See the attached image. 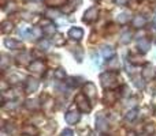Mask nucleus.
<instances>
[{
  "label": "nucleus",
  "instance_id": "33",
  "mask_svg": "<svg viewBox=\"0 0 156 136\" xmlns=\"http://www.w3.org/2000/svg\"><path fill=\"white\" fill-rule=\"evenodd\" d=\"M118 21L121 22V23H126V22L129 21V18H127V14H121V15L118 16Z\"/></svg>",
  "mask_w": 156,
  "mask_h": 136
},
{
  "label": "nucleus",
  "instance_id": "26",
  "mask_svg": "<svg viewBox=\"0 0 156 136\" xmlns=\"http://www.w3.org/2000/svg\"><path fill=\"white\" fill-rule=\"evenodd\" d=\"M67 0H45V4L49 7H58V5H63Z\"/></svg>",
  "mask_w": 156,
  "mask_h": 136
},
{
  "label": "nucleus",
  "instance_id": "18",
  "mask_svg": "<svg viewBox=\"0 0 156 136\" xmlns=\"http://www.w3.org/2000/svg\"><path fill=\"white\" fill-rule=\"evenodd\" d=\"M52 42L55 44V46H63L66 44V38L63 37L62 34H59V33H58V34L54 35V40H52Z\"/></svg>",
  "mask_w": 156,
  "mask_h": 136
},
{
  "label": "nucleus",
  "instance_id": "38",
  "mask_svg": "<svg viewBox=\"0 0 156 136\" xmlns=\"http://www.w3.org/2000/svg\"><path fill=\"white\" fill-rule=\"evenodd\" d=\"M7 132H8V134L14 132V127H12V124H11V127H7Z\"/></svg>",
  "mask_w": 156,
  "mask_h": 136
},
{
  "label": "nucleus",
  "instance_id": "3",
  "mask_svg": "<svg viewBox=\"0 0 156 136\" xmlns=\"http://www.w3.org/2000/svg\"><path fill=\"white\" fill-rule=\"evenodd\" d=\"M65 118H66V123L73 125V124H77L78 121H80L81 116H80V112H77V110H69V112L66 113Z\"/></svg>",
  "mask_w": 156,
  "mask_h": 136
},
{
  "label": "nucleus",
  "instance_id": "28",
  "mask_svg": "<svg viewBox=\"0 0 156 136\" xmlns=\"http://www.w3.org/2000/svg\"><path fill=\"white\" fill-rule=\"evenodd\" d=\"M125 118H126L127 121H134L136 118H137V110L133 109V110H130V112H127V114Z\"/></svg>",
  "mask_w": 156,
  "mask_h": 136
},
{
  "label": "nucleus",
  "instance_id": "20",
  "mask_svg": "<svg viewBox=\"0 0 156 136\" xmlns=\"http://www.w3.org/2000/svg\"><path fill=\"white\" fill-rule=\"evenodd\" d=\"M43 30H44V35H52V37H54V35L56 34V27H55L52 23H49L48 26H45Z\"/></svg>",
  "mask_w": 156,
  "mask_h": 136
},
{
  "label": "nucleus",
  "instance_id": "36",
  "mask_svg": "<svg viewBox=\"0 0 156 136\" xmlns=\"http://www.w3.org/2000/svg\"><path fill=\"white\" fill-rule=\"evenodd\" d=\"M70 85H71V86H78L80 83H78V80L76 82V78H71V79H70Z\"/></svg>",
  "mask_w": 156,
  "mask_h": 136
},
{
  "label": "nucleus",
  "instance_id": "7",
  "mask_svg": "<svg viewBox=\"0 0 156 136\" xmlns=\"http://www.w3.org/2000/svg\"><path fill=\"white\" fill-rule=\"evenodd\" d=\"M83 94H85L88 98L94 99L96 98V86H94L93 83L88 82L85 86H83Z\"/></svg>",
  "mask_w": 156,
  "mask_h": 136
},
{
  "label": "nucleus",
  "instance_id": "29",
  "mask_svg": "<svg viewBox=\"0 0 156 136\" xmlns=\"http://www.w3.org/2000/svg\"><path fill=\"white\" fill-rule=\"evenodd\" d=\"M37 48L38 49H41V51H48V48H49V42L47 40H41L40 42L37 44Z\"/></svg>",
  "mask_w": 156,
  "mask_h": 136
},
{
  "label": "nucleus",
  "instance_id": "19",
  "mask_svg": "<svg viewBox=\"0 0 156 136\" xmlns=\"http://www.w3.org/2000/svg\"><path fill=\"white\" fill-rule=\"evenodd\" d=\"M12 23H11L10 21H4L2 22V32L4 33V34H8V33L12 32Z\"/></svg>",
  "mask_w": 156,
  "mask_h": 136
},
{
  "label": "nucleus",
  "instance_id": "8",
  "mask_svg": "<svg viewBox=\"0 0 156 136\" xmlns=\"http://www.w3.org/2000/svg\"><path fill=\"white\" fill-rule=\"evenodd\" d=\"M69 37H70L71 40H74V41L82 40V37H83V30L81 29V27H71V29L69 30Z\"/></svg>",
  "mask_w": 156,
  "mask_h": 136
},
{
  "label": "nucleus",
  "instance_id": "12",
  "mask_svg": "<svg viewBox=\"0 0 156 136\" xmlns=\"http://www.w3.org/2000/svg\"><path fill=\"white\" fill-rule=\"evenodd\" d=\"M115 101H116V94L111 90L105 91L104 97H103V102H104L105 105H112V104H115Z\"/></svg>",
  "mask_w": 156,
  "mask_h": 136
},
{
  "label": "nucleus",
  "instance_id": "23",
  "mask_svg": "<svg viewBox=\"0 0 156 136\" xmlns=\"http://www.w3.org/2000/svg\"><path fill=\"white\" fill-rule=\"evenodd\" d=\"M25 106L27 108V109H30V110H36L38 108V101L37 99H34V98H30V99H27L26 101V104H25Z\"/></svg>",
  "mask_w": 156,
  "mask_h": 136
},
{
  "label": "nucleus",
  "instance_id": "11",
  "mask_svg": "<svg viewBox=\"0 0 156 136\" xmlns=\"http://www.w3.org/2000/svg\"><path fill=\"white\" fill-rule=\"evenodd\" d=\"M4 45L7 46L8 49H21V48H23V44H22L21 41L12 40V38H5Z\"/></svg>",
  "mask_w": 156,
  "mask_h": 136
},
{
  "label": "nucleus",
  "instance_id": "2",
  "mask_svg": "<svg viewBox=\"0 0 156 136\" xmlns=\"http://www.w3.org/2000/svg\"><path fill=\"white\" fill-rule=\"evenodd\" d=\"M76 105L77 108L80 109V112L82 113H89L92 110V106L89 104V99L86 98L85 94H78L76 97Z\"/></svg>",
  "mask_w": 156,
  "mask_h": 136
},
{
  "label": "nucleus",
  "instance_id": "10",
  "mask_svg": "<svg viewBox=\"0 0 156 136\" xmlns=\"http://www.w3.org/2000/svg\"><path fill=\"white\" fill-rule=\"evenodd\" d=\"M137 46L141 53H147V52L151 49V41H149L148 38H141V40H138Z\"/></svg>",
  "mask_w": 156,
  "mask_h": 136
},
{
  "label": "nucleus",
  "instance_id": "17",
  "mask_svg": "<svg viewBox=\"0 0 156 136\" xmlns=\"http://www.w3.org/2000/svg\"><path fill=\"white\" fill-rule=\"evenodd\" d=\"M108 67H110L111 71H118L121 68V63H119V59L116 56H114L112 59L108 61Z\"/></svg>",
  "mask_w": 156,
  "mask_h": 136
},
{
  "label": "nucleus",
  "instance_id": "34",
  "mask_svg": "<svg viewBox=\"0 0 156 136\" xmlns=\"http://www.w3.org/2000/svg\"><path fill=\"white\" fill-rule=\"evenodd\" d=\"M2 69H5L7 68V64H8V60H7V56H4V55H3L2 56Z\"/></svg>",
  "mask_w": 156,
  "mask_h": 136
},
{
  "label": "nucleus",
  "instance_id": "25",
  "mask_svg": "<svg viewBox=\"0 0 156 136\" xmlns=\"http://www.w3.org/2000/svg\"><path fill=\"white\" fill-rule=\"evenodd\" d=\"M54 76H55V79H58V80H66V71L65 69H62V68H59V69H56V71L54 72Z\"/></svg>",
  "mask_w": 156,
  "mask_h": 136
},
{
  "label": "nucleus",
  "instance_id": "39",
  "mask_svg": "<svg viewBox=\"0 0 156 136\" xmlns=\"http://www.w3.org/2000/svg\"><path fill=\"white\" fill-rule=\"evenodd\" d=\"M90 136H101V135H100L99 132H92V134H90Z\"/></svg>",
  "mask_w": 156,
  "mask_h": 136
},
{
  "label": "nucleus",
  "instance_id": "14",
  "mask_svg": "<svg viewBox=\"0 0 156 136\" xmlns=\"http://www.w3.org/2000/svg\"><path fill=\"white\" fill-rule=\"evenodd\" d=\"M96 124H97V129H99V131L105 132V131H107V129H108V123H107V118H104V117H103V116H100V117H97Z\"/></svg>",
  "mask_w": 156,
  "mask_h": 136
},
{
  "label": "nucleus",
  "instance_id": "13",
  "mask_svg": "<svg viewBox=\"0 0 156 136\" xmlns=\"http://www.w3.org/2000/svg\"><path fill=\"white\" fill-rule=\"evenodd\" d=\"M145 23H147V19H145V16H143V15H137L132 19V26L136 27V29H141Z\"/></svg>",
  "mask_w": 156,
  "mask_h": 136
},
{
  "label": "nucleus",
  "instance_id": "41",
  "mask_svg": "<svg viewBox=\"0 0 156 136\" xmlns=\"http://www.w3.org/2000/svg\"><path fill=\"white\" fill-rule=\"evenodd\" d=\"M25 136H30V135H25Z\"/></svg>",
  "mask_w": 156,
  "mask_h": 136
},
{
  "label": "nucleus",
  "instance_id": "1",
  "mask_svg": "<svg viewBox=\"0 0 156 136\" xmlns=\"http://www.w3.org/2000/svg\"><path fill=\"white\" fill-rule=\"evenodd\" d=\"M116 74L115 71H108V72H103L100 75V82H101V86L105 88L108 87H114L116 85Z\"/></svg>",
  "mask_w": 156,
  "mask_h": 136
},
{
  "label": "nucleus",
  "instance_id": "31",
  "mask_svg": "<svg viewBox=\"0 0 156 136\" xmlns=\"http://www.w3.org/2000/svg\"><path fill=\"white\" fill-rule=\"evenodd\" d=\"M143 57L141 56H134V55H132V56H130V60H132V63H134V64H141V63H143Z\"/></svg>",
  "mask_w": 156,
  "mask_h": 136
},
{
  "label": "nucleus",
  "instance_id": "24",
  "mask_svg": "<svg viewBox=\"0 0 156 136\" xmlns=\"http://www.w3.org/2000/svg\"><path fill=\"white\" fill-rule=\"evenodd\" d=\"M22 132H23V134H26V135L33 136V135L37 134V128H36V127H33V125H25L23 128H22Z\"/></svg>",
  "mask_w": 156,
  "mask_h": 136
},
{
  "label": "nucleus",
  "instance_id": "27",
  "mask_svg": "<svg viewBox=\"0 0 156 136\" xmlns=\"http://www.w3.org/2000/svg\"><path fill=\"white\" fill-rule=\"evenodd\" d=\"M132 37L133 35H132V33L130 32H125L123 34L121 35V42L122 44H129L130 41H132Z\"/></svg>",
  "mask_w": 156,
  "mask_h": 136
},
{
  "label": "nucleus",
  "instance_id": "35",
  "mask_svg": "<svg viewBox=\"0 0 156 136\" xmlns=\"http://www.w3.org/2000/svg\"><path fill=\"white\" fill-rule=\"evenodd\" d=\"M62 136H74V134L71 129H65V131L62 132Z\"/></svg>",
  "mask_w": 156,
  "mask_h": 136
},
{
  "label": "nucleus",
  "instance_id": "9",
  "mask_svg": "<svg viewBox=\"0 0 156 136\" xmlns=\"http://www.w3.org/2000/svg\"><path fill=\"white\" fill-rule=\"evenodd\" d=\"M97 16H99V11H97V8L92 7L85 12V15H83V21L85 22H93Z\"/></svg>",
  "mask_w": 156,
  "mask_h": 136
},
{
  "label": "nucleus",
  "instance_id": "6",
  "mask_svg": "<svg viewBox=\"0 0 156 136\" xmlns=\"http://www.w3.org/2000/svg\"><path fill=\"white\" fill-rule=\"evenodd\" d=\"M38 86H40V82H38L37 79L29 78V79H27V82H26V87H25V91H26L27 94L34 93V91H37Z\"/></svg>",
  "mask_w": 156,
  "mask_h": 136
},
{
  "label": "nucleus",
  "instance_id": "21",
  "mask_svg": "<svg viewBox=\"0 0 156 136\" xmlns=\"http://www.w3.org/2000/svg\"><path fill=\"white\" fill-rule=\"evenodd\" d=\"M43 34H44V30H41L40 27H33V29L30 30L29 38H40Z\"/></svg>",
  "mask_w": 156,
  "mask_h": 136
},
{
  "label": "nucleus",
  "instance_id": "40",
  "mask_svg": "<svg viewBox=\"0 0 156 136\" xmlns=\"http://www.w3.org/2000/svg\"><path fill=\"white\" fill-rule=\"evenodd\" d=\"M155 23H156V18H155Z\"/></svg>",
  "mask_w": 156,
  "mask_h": 136
},
{
  "label": "nucleus",
  "instance_id": "30",
  "mask_svg": "<svg viewBox=\"0 0 156 136\" xmlns=\"http://www.w3.org/2000/svg\"><path fill=\"white\" fill-rule=\"evenodd\" d=\"M54 99L51 98V97H47V102H45V105H44V109L45 110H52V108H54Z\"/></svg>",
  "mask_w": 156,
  "mask_h": 136
},
{
  "label": "nucleus",
  "instance_id": "5",
  "mask_svg": "<svg viewBox=\"0 0 156 136\" xmlns=\"http://www.w3.org/2000/svg\"><path fill=\"white\" fill-rule=\"evenodd\" d=\"M143 76L147 80H152L156 76V69L152 64H145L143 68Z\"/></svg>",
  "mask_w": 156,
  "mask_h": 136
},
{
  "label": "nucleus",
  "instance_id": "4",
  "mask_svg": "<svg viewBox=\"0 0 156 136\" xmlns=\"http://www.w3.org/2000/svg\"><path fill=\"white\" fill-rule=\"evenodd\" d=\"M29 71L34 72V74H43V71H45V64L41 60H34L29 64Z\"/></svg>",
  "mask_w": 156,
  "mask_h": 136
},
{
  "label": "nucleus",
  "instance_id": "37",
  "mask_svg": "<svg viewBox=\"0 0 156 136\" xmlns=\"http://www.w3.org/2000/svg\"><path fill=\"white\" fill-rule=\"evenodd\" d=\"M115 3L116 4H119V5H125L127 3V0H115Z\"/></svg>",
  "mask_w": 156,
  "mask_h": 136
},
{
  "label": "nucleus",
  "instance_id": "16",
  "mask_svg": "<svg viewBox=\"0 0 156 136\" xmlns=\"http://www.w3.org/2000/svg\"><path fill=\"white\" fill-rule=\"evenodd\" d=\"M32 60H33L32 59V55H30L29 52H23L21 56H18V63H19V64H29Z\"/></svg>",
  "mask_w": 156,
  "mask_h": 136
},
{
  "label": "nucleus",
  "instance_id": "15",
  "mask_svg": "<svg viewBox=\"0 0 156 136\" xmlns=\"http://www.w3.org/2000/svg\"><path fill=\"white\" fill-rule=\"evenodd\" d=\"M101 55H103L104 59L110 60V59H112V57L115 56V51H114L111 46H104V48L101 49Z\"/></svg>",
  "mask_w": 156,
  "mask_h": 136
},
{
  "label": "nucleus",
  "instance_id": "32",
  "mask_svg": "<svg viewBox=\"0 0 156 136\" xmlns=\"http://www.w3.org/2000/svg\"><path fill=\"white\" fill-rule=\"evenodd\" d=\"M47 16H49V18H58V16H59V12H58V11H54V10H48L47 11Z\"/></svg>",
  "mask_w": 156,
  "mask_h": 136
},
{
  "label": "nucleus",
  "instance_id": "22",
  "mask_svg": "<svg viewBox=\"0 0 156 136\" xmlns=\"http://www.w3.org/2000/svg\"><path fill=\"white\" fill-rule=\"evenodd\" d=\"M144 76H141V75H136V76H133V83H134V86L137 88H144Z\"/></svg>",
  "mask_w": 156,
  "mask_h": 136
}]
</instances>
